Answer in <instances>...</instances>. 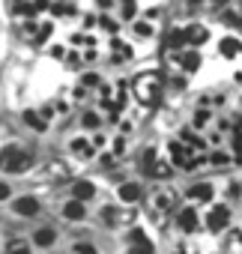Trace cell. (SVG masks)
Returning a JSON list of instances; mask_svg holds the SVG:
<instances>
[{
	"label": "cell",
	"instance_id": "cell-8",
	"mask_svg": "<svg viewBox=\"0 0 242 254\" xmlns=\"http://www.w3.org/2000/svg\"><path fill=\"white\" fill-rule=\"evenodd\" d=\"M84 212H87V209H84V200H75V197H72V200L63 206V215H66L69 221H78V218H84Z\"/></svg>",
	"mask_w": 242,
	"mask_h": 254
},
{
	"label": "cell",
	"instance_id": "cell-3",
	"mask_svg": "<svg viewBox=\"0 0 242 254\" xmlns=\"http://www.w3.org/2000/svg\"><path fill=\"white\" fill-rule=\"evenodd\" d=\"M171 159H174V165H180V168H194V156H191V150L188 147H182V144H171Z\"/></svg>",
	"mask_w": 242,
	"mask_h": 254
},
{
	"label": "cell",
	"instance_id": "cell-1",
	"mask_svg": "<svg viewBox=\"0 0 242 254\" xmlns=\"http://www.w3.org/2000/svg\"><path fill=\"white\" fill-rule=\"evenodd\" d=\"M33 165V153L27 150H18V147H6L3 153H0V168L9 171V174H21Z\"/></svg>",
	"mask_w": 242,
	"mask_h": 254
},
{
	"label": "cell",
	"instance_id": "cell-32",
	"mask_svg": "<svg viewBox=\"0 0 242 254\" xmlns=\"http://www.w3.org/2000/svg\"><path fill=\"white\" fill-rule=\"evenodd\" d=\"M9 197V186L6 183H0V200H6Z\"/></svg>",
	"mask_w": 242,
	"mask_h": 254
},
{
	"label": "cell",
	"instance_id": "cell-24",
	"mask_svg": "<svg viewBox=\"0 0 242 254\" xmlns=\"http://www.w3.org/2000/svg\"><path fill=\"white\" fill-rule=\"evenodd\" d=\"M120 12H123V18L129 21V18H135V0H123V9H120Z\"/></svg>",
	"mask_w": 242,
	"mask_h": 254
},
{
	"label": "cell",
	"instance_id": "cell-18",
	"mask_svg": "<svg viewBox=\"0 0 242 254\" xmlns=\"http://www.w3.org/2000/svg\"><path fill=\"white\" fill-rule=\"evenodd\" d=\"M72 150H75L78 156H84V159H87V156H93V147H90L87 141H81V138H78V141H72Z\"/></svg>",
	"mask_w": 242,
	"mask_h": 254
},
{
	"label": "cell",
	"instance_id": "cell-5",
	"mask_svg": "<svg viewBox=\"0 0 242 254\" xmlns=\"http://www.w3.org/2000/svg\"><path fill=\"white\" fill-rule=\"evenodd\" d=\"M227 221H230V209L227 206H215L209 212V230H224Z\"/></svg>",
	"mask_w": 242,
	"mask_h": 254
},
{
	"label": "cell",
	"instance_id": "cell-34",
	"mask_svg": "<svg viewBox=\"0 0 242 254\" xmlns=\"http://www.w3.org/2000/svg\"><path fill=\"white\" fill-rule=\"evenodd\" d=\"M45 6H48V0H36V3H33V9H36V12H39V9H45Z\"/></svg>",
	"mask_w": 242,
	"mask_h": 254
},
{
	"label": "cell",
	"instance_id": "cell-25",
	"mask_svg": "<svg viewBox=\"0 0 242 254\" xmlns=\"http://www.w3.org/2000/svg\"><path fill=\"white\" fill-rule=\"evenodd\" d=\"M168 42H171V48H180V45L185 42V30H174V36H171Z\"/></svg>",
	"mask_w": 242,
	"mask_h": 254
},
{
	"label": "cell",
	"instance_id": "cell-11",
	"mask_svg": "<svg viewBox=\"0 0 242 254\" xmlns=\"http://www.w3.org/2000/svg\"><path fill=\"white\" fill-rule=\"evenodd\" d=\"M188 197L191 200H212V186L209 183H197L188 189Z\"/></svg>",
	"mask_w": 242,
	"mask_h": 254
},
{
	"label": "cell",
	"instance_id": "cell-29",
	"mask_svg": "<svg viewBox=\"0 0 242 254\" xmlns=\"http://www.w3.org/2000/svg\"><path fill=\"white\" fill-rule=\"evenodd\" d=\"M114 150H117V156H123V153H126V141L117 138V141H114Z\"/></svg>",
	"mask_w": 242,
	"mask_h": 254
},
{
	"label": "cell",
	"instance_id": "cell-33",
	"mask_svg": "<svg viewBox=\"0 0 242 254\" xmlns=\"http://www.w3.org/2000/svg\"><path fill=\"white\" fill-rule=\"evenodd\" d=\"M39 114H42V117H45V120H48V117H51V114H54V108H51V105H45V108H42V111H39Z\"/></svg>",
	"mask_w": 242,
	"mask_h": 254
},
{
	"label": "cell",
	"instance_id": "cell-7",
	"mask_svg": "<svg viewBox=\"0 0 242 254\" xmlns=\"http://www.w3.org/2000/svg\"><path fill=\"white\" fill-rule=\"evenodd\" d=\"M141 197V186L138 183H123V186H120V200H123V203H135Z\"/></svg>",
	"mask_w": 242,
	"mask_h": 254
},
{
	"label": "cell",
	"instance_id": "cell-36",
	"mask_svg": "<svg viewBox=\"0 0 242 254\" xmlns=\"http://www.w3.org/2000/svg\"><path fill=\"white\" fill-rule=\"evenodd\" d=\"M177 254H182V251H177Z\"/></svg>",
	"mask_w": 242,
	"mask_h": 254
},
{
	"label": "cell",
	"instance_id": "cell-22",
	"mask_svg": "<svg viewBox=\"0 0 242 254\" xmlns=\"http://www.w3.org/2000/svg\"><path fill=\"white\" fill-rule=\"evenodd\" d=\"M156 162H159V159H156V150H147V153H144V159H141V165H144V171H150V168H153Z\"/></svg>",
	"mask_w": 242,
	"mask_h": 254
},
{
	"label": "cell",
	"instance_id": "cell-12",
	"mask_svg": "<svg viewBox=\"0 0 242 254\" xmlns=\"http://www.w3.org/2000/svg\"><path fill=\"white\" fill-rule=\"evenodd\" d=\"M54 239H57L54 227H39V230H36V236H33V242H36V245H42V248H51V245H54Z\"/></svg>",
	"mask_w": 242,
	"mask_h": 254
},
{
	"label": "cell",
	"instance_id": "cell-19",
	"mask_svg": "<svg viewBox=\"0 0 242 254\" xmlns=\"http://www.w3.org/2000/svg\"><path fill=\"white\" fill-rule=\"evenodd\" d=\"M129 254H156V251H153L150 239H144V242H135V245L129 248Z\"/></svg>",
	"mask_w": 242,
	"mask_h": 254
},
{
	"label": "cell",
	"instance_id": "cell-31",
	"mask_svg": "<svg viewBox=\"0 0 242 254\" xmlns=\"http://www.w3.org/2000/svg\"><path fill=\"white\" fill-rule=\"evenodd\" d=\"M84 84H87V87H99V78H96V75H84Z\"/></svg>",
	"mask_w": 242,
	"mask_h": 254
},
{
	"label": "cell",
	"instance_id": "cell-2",
	"mask_svg": "<svg viewBox=\"0 0 242 254\" xmlns=\"http://www.w3.org/2000/svg\"><path fill=\"white\" fill-rule=\"evenodd\" d=\"M135 93H138V99L144 102V105H156L159 102V93H162V87H159V81L156 78H138V84H135Z\"/></svg>",
	"mask_w": 242,
	"mask_h": 254
},
{
	"label": "cell",
	"instance_id": "cell-35",
	"mask_svg": "<svg viewBox=\"0 0 242 254\" xmlns=\"http://www.w3.org/2000/svg\"><path fill=\"white\" fill-rule=\"evenodd\" d=\"M215 3H221V0H215Z\"/></svg>",
	"mask_w": 242,
	"mask_h": 254
},
{
	"label": "cell",
	"instance_id": "cell-4",
	"mask_svg": "<svg viewBox=\"0 0 242 254\" xmlns=\"http://www.w3.org/2000/svg\"><path fill=\"white\" fill-rule=\"evenodd\" d=\"M12 209L18 212V215H36L39 212V200L36 197H18V200H12Z\"/></svg>",
	"mask_w": 242,
	"mask_h": 254
},
{
	"label": "cell",
	"instance_id": "cell-28",
	"mask_svg": "<svg viewBox=\"0 0 242 254\" xmlns=\"http://www.w3.org/2000/svg\"><path fill=\"white\" fill-rule=\"evenodd\" d=\"M135 33H138V36H150V33H153V27L141 21V24H135Z\"/></svg>",
	"mask_w": 242,
	"mask_h": 254
},
{
	"label": "cell",
	"instance_id": "cell-23",
	"mask_svg": "<svg viewBox=\"0 0 242 254\" xmlns=\"http://www.w3.org/2000/svg\"><path fill=\"white\" fill-rule=\"evenodd\" d=\"M72 254H96V248L90 242H78V245H72Z\"/></svg>",
	"mask_w": 242,
	"mask_h": 254
},
{
	"label": "cell",
	"instance_id": "cell-16",
	"mask_svg": "<svg viewBox=\"0 0 242 254\" xmlns=\"http://www.w3.org/2000/svg\"><path fill=\"white\" fill-rule=\"evenodd\" d=\"M180 63H182V69H185V72H194V69L200 66V54H197V51L182 54V57H180Z\"/></svg>",
	"mask_w": 242,
	"mask_h": 254
},
{
	"label": "cell",
	"instance_id": "cell-15",
	"mask_svg": "<svg viewBox=\"0 0 242 254\" xmlns=\"http://www.w3.org/2000/svg\"><path fill=\"white\" fill-rule=\"evenodd\" d=\"M171 171H174V168H171L168 162H156V165L147 171V177H153V180H168V177H171Z\"/></svg>",
	"mask_w": 242,
	"mask_h": 254
},
{
	"label": "cell",
	"instance_id": "cell-27",
	"mask_svg": "<svg viewBox=\"0 0 242 254\" xmlns=\"http://www.w3.org/2000/svg\"><path fill=\"white\" fill-rule=\"evenodd\" d=\"M144 239H147V233H144V230H141V227H138V230H132V233H129V242H132V245H135V242H144Z\"/></svg>",
	"mask_w": 242,
	"mask_h": 254
},
{
	"label": "cell",
	"instance_id": "cell-9",
	"mask_svg": "<svg viewBox=\"0 0 242 254\" xmlns=\"http://www.w3.org/2000/svg\"><path fill=\"white\" fill-rule=\"evenodd\" d=\"M177 224H180L185 233H191V230L197 227V212H194V209H182V212L177 215Z\"/></svg>",
	"mask_w": 242,
	"mask_h": 254
},
{
	"label": "cell",
	"instance_id": "cell-6",
	"mask_svg": "<svg viewBox=\"0 0 242 254\" xmlns=\"http://www.w3.org/2000/svg\"><path fill=\"white\" fill-rule=\"evenodd\" d=\"M72 197H75V200H93V197H96V186L87 183V180H81V183H75Z\"/></svg>",
	"mask_w": 242,
	"mask_h": 254
},
{
	"label": "cell",
	"instance_id": "cell-20",
	"mask_svg": "<svg viewBox=\"0 0 242 254\" xmlns=\"http://www.w3.org/2000/svg\"><path fill=\"white\" fill-rule=\"evenodd\" d=\"M6 254H30V248H27V242H21V239H15V242H9V248H6Z\"/></svg>",
	"mask_w": 242,
	"mask_h": 254
},
{
	"label": "cell",
	"instance_id": "cell-17",
	"mask_svg": "<svg viewBox=\"0 0 242 254\" xmlns=\"http://www.w3.org/2000/svg\"><path fill=\"white\" fill-rule=\"evenodd\" d=\"M102 218L108 221V227H117L120 221H123V212L114 209V206H108V209H102Z\"/></svg>",
	"mask_w": 242,
	"mask_h": 254
},
{
	"label": "cell",
	"instance_id": "cell-30",
	"mask_svg": "<svg viewBox=\"0 0 242 254\" xmlns=\"http://www.w3.org/2000/svg\"><path fill=\"white\" fill-rule=\"evenodd\" d=\"M99 24H102V27H105V30H117V24H114V21H111V18H99Z\"/></svg>",
	"mask_w": 242,
	"mask_h": 254
},
{
	"label": "cell",
	"instance_id": "cell-14",
	"mask_svg": "<svg viewBox=\"0 0 242 254\" xmlns=\"http://www.w3.org/2000/svg\"><path fill=\"white\" fill-rule=\"evenodd\" d=\"M218 48H221V54H224V57H233V54H239V51H242V42H239V39H233V36H227V39H221V45H218Z\"/></svg>",
	"mask_w": 242,
	"mask_h": 254
},
{
	"label": "cell",
	"instance_id": "cell-26",
	"mask_svg": "<svg viewBox=\"0 0 242 254\" xmlns=\"http://www.w3.org/2000/svg\"><path fill=\"white\" fill-rule=\"evenodd\" d=\"M84 126H87V129H96V126H99V114H84Z\"/></svg>",
	"mask_w": 242,
	"mask_h": 254
},
{
	"label": "cell",
	"instance_id": "cell-21",
	"mask_svg": "<svg viewBox=\"0 0 242 254\" xmlns=\"http://www.w3.org/2000/svg\"><path fill=\"white\" fill-rule=\"evenodd\" d=\"M174 200H177V197H174V191H171V194H159V197H156V206H159V209H171V206H174Z\"/></svg>",
	"mask_w": 242,
	"mask_h": 254
},
{
	"label": "cell",
	"instance_id": "cell-13",
	"mask_svg": "<svg viewBox=\"0 0 242 254\" xmlns=\"http://www.w3.org/2000/svg\"><path fill=\"white\" fill-rule=\"evenodd\" d=\"M24 123L30 126V129H36V132H45V129H48L45 117H42V114H36V111H24Z\"/></svg>",
	"mask_w": 242,
	"mask_h": 254
},
{
	"label": "cell",
	"instance_id": "cell-10",
	"mask_svg": "<svg viewBox=\"0 0 242 254\" xmlns=\"http://www.w3.org/2000/svg\"><path fill=\"white\" fill-rule=\"evenodd\" d=\"M209 39V33H206V27H200V24H191L188 30H185V42H191V45H200V42H206Z\"/></svg>",
	"mask_w": 242,
	"mask_h": 254
}]
</instances>
